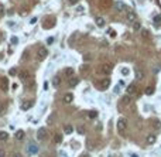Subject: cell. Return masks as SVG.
Returning <instances> with one entry per match:
<instances>
[{
    "mask_svg": "<svg viewBox=\"0 0 161 157\" xmlns=\"http://www.w3.org/2000/svg\"><path fill=\"white\" fill-rule=\"evenodd\" d=\"M47 137H48V132H47L45 127L38 129V132H37V139H38V140H45Z\"/></svg>",
    "mask_w": 161,
    "mask_h": 157,
    "instance_id": "obj_1",
    "label": "cell"
},
{
    "mask_svg": "<svg viewBox=\"0 0 161 157\" xmlns=\"http://www.w3.org/2000/svg\"><path fill=\"white\" fill-rule=\"evenodd\" d=\"M47 55H48V51H47V48H40L38 50V52H37V58L40 60V61H42V60H45L47 58Z\"/></svg>",
    "mask_w": 161,
    "mask_h": 157,
    "instance_id": "obj_2",
    "label": "cell"
},
{
    "mask_svg": "<svg viewBox=\"0 0 161 157\" xmlns=\"http://www.w3.org/2000/svg\"><path fill=\"white\" fill-rule=\"evenodd\" d=\"M126 126H127V122H126V119H119L117 120V130L119 132H124L126 130Z\"/></svg>",
    "mask_w": 161,
    "mask_h": 157,
    "instance_id": "obj_3",
    "label": "cell"
},
{
    "mask_svg": "<svg viewBox=\"0 0 161 157\" xmlns=\"http://www.w3.org/2000/svg\"><path fill=\"white\" fill-rule=\"evenodd\" d=\"M27 152H28L30 156L37 154V153H38V146H37V144H34V143H30L28 147H27Z\"/></svg>",
    "mask_w": 161,
    "mask_h": 157,
    "instance_id": "obj_4",
    "label": "cell"
},
{
    "mask_svg": "<svg viewBox=\"0 0 161 157\" xmlns=\"http://www.w3.org/2000/svg\"><path fill=\"white\" fill-rule=\"evenodd\" d=\"M127 94H129L130 96L136 95V94H137V85H136V84L129 85V86H127Z\"/></svg>",
    "mask_w": 161,
    "mask_h": 157,
    "instance_id": "obj_5",
    "label": "cell"
},
{
    "mask_svg": "<svg viewBox=\"0 0 161 157\" xmlns=\"http://www.w3.org/2000/svg\"><path fill=\"white\" fill-rule=\"evenodd\" d=\"M126 18H127V21L134 23L136 20H137V14H136L134 11H129V13L126 14Z\"/></svg>",
    "mask_w": 161,
    "mask_h": 157,
    "instance_id": "obj_6",
    "label": "cell"
},
{
    "mask_svg": "<svg viewBox=\"0 0 161 157\" xmlns=\"http://www.w3.org/2000/svg\"><path fill=\"white\" fill-rule=\"evenodd\" d=\"M109 85H110V79H103V81H100L99 88H100V89H107Z\"/></svg>",
    "mask_w": 161,
    "mask_h": 157,
    "instance_id": "obj_7",
    "label": "cell"
},
{
    "mask_svg": "<svg viewBox=\"0 0 161 157\" xmlns=\"http://www.w3.org/2000/svg\"><path fill=\"white\" fill-rule=\"evenodd\" d=\"M74 74H75V69H74V68H71V67H68V68H65V69H64V75H65V77H68V78H71Z\"/></svg>",
    "mask_w": 161,
    "mask_h": 157,
    "instance_id": "obj_8",
    "label": "cell"
},
{
    "mask_svg": "<svg viewBox=\"0 0 161 157\" xmlns=\"http://www.w3.org/2000/svg\"><path fill=\"white\" fill-rule=\"evenodd\" d=\"M62 101H64V103H71V102L74 101V95L72 94H65Z\"/></svg>",
    "mask_w": 161,
    "mask_h": 157,
    "instance_id": "obj_9",
    "label": "cell"
},
{
    "mask_svg": "<svg viewBox=\"0 0 161 157\" xmlns=\"http://www.w3.org/2000/svg\"><path fill=\"white\" fill-rule=\"evenodd\" d=\"M95 23L98 24V27H105V18H103V17L98 16L96 18H95Z\"/></svg>",
    "mask_w": 161,
    "mask_h": 157,
    "instance_id": "obj_10",
    "label": "cell"
},
{
    "mask_svg": "<svg viewBox=\"0 0 161 157\" xmlns=\"http://www.w3.org/2000/svg\"><path fill=\"white\" fill-rule=\"evenodd\" d=\"M78 82H79V79H78V78H74V77H71V78H69L68 85L71 86V88H74V86H76V85H78Z\"/></svg>",
    "mask_w": 161,
    "mask_h": 157,
    "instance_id": "obj_11",
    "label": "cell"
},
{
    "mask_svg": "<svg viewBox=\"0 0 161 157\" xmlns=\"http://www.w3.org/2000/svg\"><path fill=\"white\" fill-rule=\"evenodd\" d=\"M59 84H61V77H54L52 78V86H55V88H58L59 86Z\"/></svg>",
    "mask_w": 161,
    "mask_h": 157,
    "instance_id": "obj_12",
    "label": "cell"
},
{
    "mask_svg": "<svg viewBox=\"0 0 161 157\" xmlns=\"http://www.w3.org/2000/svg\"><path fill=\"white\" fill-rule=\"evenodd\" d=\"M155 140H157V137H155L154 135H148V136H147V139H146V141H147L148 144H154Z\"/></svg>",
    "mask_w": 161,
    "mask_h": 157,
    "instance_id": "obj_13",
    "label": "cell"
},
{
    "mask_svg": "<svg viewBox=\"0 0 161 157\" xmlns=\"http://www.w3.org/2000/svg\"><path fill=\"white\" fill-rule=\"evenodd\" d=\"M116 9L119 11H123V10H126V4L121 3V1H116Z\"/></svg>",
    "mask_w": 161,
    "mask_h": 157,
    "instance_id": "obj_14",
    "label": "cell"
},
{
    "mask_svg": "<svg viewBox=\"0 0 161 157\" xmlns=\"http://www.w3.org/2000/svg\"><path fill=\"white\" fill-rule=\"evenodd\" d=\"M110 69H112V65H109V64H105V65H102V72H103V74H109Z\"/></svg>",
    "mask_w": 161,
    "mask_h": 157,
    "instance_id": "obj_15",
    "label": "cell"
},
{
    "mask_svg": "<svg viewBox=\"0 0 161 157\" xmlns=\"http://www.w3.org/2000/svg\"><path fill=\"white\" fill-rule=\"evenodd\" d=\"M72 132H74V127H72L71 125H67L65 129H64V133H65V135H71Z\"/></svg>",
    "mask_w": 161,
    "mask_h": 157,
    "instance_id": "obj_16",
    "label": "cell"
},
{
    "mask_svg": "<svg viewBox=\"0 0 161 157\" xmlns=\"http://www.w3.org/2000/svg\"><path fill=\"white\" fill-rule=\"evenodd\" d=\"M16 139H17V140H23L24 139V132L23 130H17V132H16Z\"/></svg>",
    "mask_w": 161,
    "mask_h": 157,
    "instance_id": "obj_17",
    "label": "cell"
},
{
    "mask_svg": "<svg viewBox=\"0 0 161 157\" xmlns=\"http://www.w3.org/2000/svg\"><path fill=\"white\" fill-rule=\"evenodd\" d=\"M130 101H132V99H130V95H126V96L121 98V103H123V105H129Z\"/></svg>",
    "mask_w": 161,
    "mask_h": 157,
    "instance_id": "obj_18",
    "label": "cell"
},
{
    "mask_svg": "<svg viewBox=\"0 0 161 157\" xmlns=\"http://www.w3.org/2000/svg\"><path fill=\"white\" fill-rule=\"evenodd\" d=\"M7 139H9V133H7V132H0V140L4 141V140H7Z\"/></svg>",
    "mask_w": 161,
    "mask_h": 157,
    "instance_id": "obj_19",
    "label": "cell"
},
{
    "mask_svg": "<svg viewBox=\"0 0 161 157\" xmlns=\"http://www.w3.org/2000/svg\"><path fill=\"white\" fill-rule=\"evenodd\" d=\"M30 108H31V102H24L23 105H21V109H23V110H28Z\"/></svg>",
    "mask_w": 161,
    "mask_h": 157,
    "instance_id": "obj_20",
    "label": "cell"
},
{
    "mask_svg": "<svg viewBox=\"0 0 161 157\" xmlns=\"http://www.w3.org/2000/svg\"><path fill=\"white\" fill-rule=\"evenodd\" d=\"M153 94H154V88H153V86H147V88H146V95H153Z\"/></svg>",
    "mask_w": 161,
    "mask_h": 157,
    "instance_id": "obj_21",
    "label": "cell"
},
{
    "mask_svg": "<svg viewBox=\"0 0 161 157\" xmlns=\"http://www.w3.org/2000/svg\"><path fill=\"white\" fill-rule=\"evenodd\" d=\"M153 21H154V24H161V14H157V16H154Z\"/></svg>",
    "mask_w": 161,
    "mask_h": 157,
    "instance_id": "obj_22",
    "label": "cell"
},
{
    "mask_svg": "<svg viewBox=\"0 0 161 157\" xmlns=\"http://www.w3.org/2000/svg\"><path fill=\"white\" fill-rule=\"evenodd\" d=\"M88 116H89L91 119H95L96 116H98V112H96V110H89V113H88Z\"/></svg>",
    "mask_w": 161,
    "mask_h": 157,
    "instance_id": "obj_23",
    "label": "cell"
},
{
    "mask_svg": "<svg viewBox=\"0 0 161 157\" xmlns=\"http://www.w3.org/2000/svg\"><path fill=\"white\" fill-rule=\"evenodd\" d=\"M18 78H21V79L24 81V79H27V78H28V74H27V72H24V71H23V72H18Z\"/></svg>",
    "mask_w": 161,
    "mask_h": 157,
    "instance_id": "obj_24",
    "label": "cell"
},
{
    "mask_svg": "<svg viewBox=\"0 0 161 157\" xmlns=\"http://www.w3.org/2000/svg\"><path fill=\"white\" fill-rule=\"evenodd\" d=\"M143 72L140 71V69H136V79H143Z\"/></svg>",
    "mask_w": 161,
    "mask_h": 157,
    "instance_id": "obj_25",
    "label": "cell"
},
{
    "mask_svg": "<svg viewBox=\"0 0 161 157\" xmlns=\"http://www.w3.org/2000/svg\"><path fill=\"white\" fill-rule=\"evenodd\" d=\"M133 28H134L136 31H138V30L141 28V24H140V23H138V21H134V26H133Z\"/></svg>",
    "mask_w": 161,
    "mask_h": 157,
    "instance_id": "obj_26",
    "label": "cell"
},
{
    "mask_svg": "<svg viewBox=\"0 0 161 157\" xmlns=\"http://www.w3.org/2000/svg\"><path fill=\"white\" fill-rule=\"evenodd\" d=\"M1 89L7 91V79H3V82H1Z\"/></svg>",
    "mask_w": 161,
    "mask_h": 157,
    "instance_id": "obj_27",
    "label": "cell"
},
{
    "mask_svg": "<svg viewBox=\"0 0 161 157\" xmlns=\"http://www.w3.org/2000/svg\"><path fill=\"white\" fill-rule=\"evenodd\" d=\"M54 140H55V143H61V141H62V136L61 135H55V139H54Z\"/></svg>",
    "mask_w": 161,
    "mask_h": 157,
    "instance_id": "obj_28",
    "label": "cell"
},
{
    "mask_svg": "<svg viewBox=\"0 0 161 157\" xmlns=\"http://www.w3.org/2000/svg\"><path fill=\"white\" fill-rule=\"evenodd\" d=\"M76 130H78V133H80V135H83V133H85V129H83L82 126H78V127H76Z\"/></svg>",
    "mask_w": 161,
    "mask_h": 157,
    "instance_id": "obj_29",
    "label": "cell"
},
{
    "mask_svg": "<svg viewBox=\"0 0 161 157\" xmlns=\"http://www.w3.org/2000/svg\"><path fill=\"white\" fill-rule=\"evenodd\" d=\"M121 74H123L124 77H126V75H129V68H123V69H121Z\"/></svg>",
    "mask_w": 161,
    "mask_h": 157,
    "instance_id": "obj_30",
    "label": "cell"
},
{
    "mask_svg": "<svg viewBox=\"0 0 161 157\" xmlns=\"http://www.w3.org/2000/svg\"><path fill=\"white\" fill-rule=\"evenodd\" d=\"M10 41H12V44H17V43H18V38H17V37H12V40H10Z\"/></svg>",
    "mask_w": 161,
    "mask_h": 157,
    "instance_id": "obj_31",
    "label": "cell"
},
{
    "mask_svg": "<svg viewBox=\"0 0 161 157\" xmlns=\"http://www.w3.org/2000/svg\"><path fill=\"white\" fill-rule=\"evenodd\" d=\"M54 41H55V38H54V37H50V38L47 40V44H52Z\"/></svg>",
    "mask_w": 161,
    "mask_h": 157,
    "instance_id": "obj_32",
    "label": "cell"
},
{
    "mask_svg": "<svg viewBox=\"0 0 161 157\" xmlns=\"http://www.w3.org/2000/svg\"><path fill=\"white\" fill-rule=\"evenodd\" d=\"M37 20H38L37 17H33V18L30 20V24H35V23H37Z\"/></svg>",
    "mask_w": 161,
    "mask_h": 157,
    "instance_id": "obj_33",
    "label": "cell"
},
{
    "mask_svg": "<svg viewBox=\"0 0 161 157\" xmlns=\"http://www.w3.org/2000/svg\"><path fill=\"white\" fill-rule=\"evenodd\" d=\"M3 13H4V6H3L1 3H0V16H1Z\"/></svg>",
    "mask_w": 161,
    "mask_h": 157,
    "instance_id": "obj_34",
    "label": "cell"
},
{
    "mask_svg": "<svg viewBox=\"0 0 161 157\" xmlns=\"http://www.w3.org/2000/svg\"><path fill=\"white\" fill-rule=\"evenodd\" d=\"M119 89H120V85H117L115 88V94H119Z\"/></svg>",
    "mask_w": 161,
    "mask_h": 157,
    "instance_id": "obj_35",
    "label": "cell"
},
{
    "mask_svg": "<svg viewBox=\"0 0 161 157\" xmlns=\"http://www.w3.org/2000/svg\"><path fill=\"white\" fill-rule=\"evenodd\" d=\"M6 156V153H4V150H0V157H4Z\"/></svg>",
    "mask_w": 161,
    "mask_h": 157,
    "instance_id": "obj_36",
    "label": "cell"
},
{
    "mask_svg": "<svg viewBox=\"0 0 161 157\" xmlns=\"http://www.w3.org/2000/svg\"><path fill=\"white\" fill-rule=\"evenodd\" d=\"M3 112H4V110H3V106L0 105V113H3Z\"/></svg>",
    "mask_w": 161,
    "mask_h": 157,
    "instance_id": "obj_37",
    "label": "cell"
},
{
    "mask_svg": "<svg viewBox=\"0 0 161 157\" xmlns=\"http://www.w3.org/2000/svg\"><path fill=\"white\" fill-rule=\"evenodd\" d=\"M130 157H138V156H137V154H132Z\"/></svg>",
    "mask_w": 161,
    "mask_h": 157,
    "instance_id": "obj_38",
    "label": "cell"
},
{
    "mask_svg": "<svg viewBox=\"0 0 161 157\" xmlns=\"http://www.w3.org/2000/svg\"><path fill=\"white\" fill-rule=\"evenodd\" d=\"M40 157H48V156H47V154H41Z\"/></svg>",
    "mask_w": 161,
    "mask_h": 157,
    "instance_id": "obj_39",
    "label": "cell"
},
{
    "mask_svg": "<svg viewBox=\"0 0 161 157\" xmlns=\"http://www.w3.org/2000/svg\"><path fill=\"white\" fill-rule=\"evenodd\" d=\"M14 157H21V156H20V154H18V156H17V154H16V156H14Z\"/></svg>",
    "mask_w": 161,
    "mask_h": 157,
    "instance_id": "obj_40",
    "label": "cell"
}]
</instances>
